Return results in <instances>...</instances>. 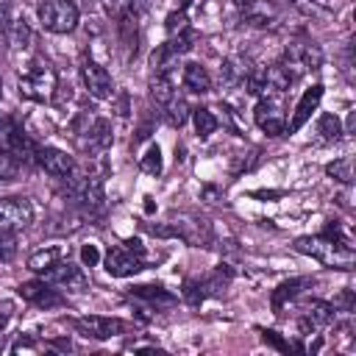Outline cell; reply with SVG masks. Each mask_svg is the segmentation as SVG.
I'll return each mask as SVG.
<instances>
[{
    "label": "cell",
    "instance_id": "1",
    "mask_svg": "<svg viewBox=\"0 0 356 356\" xmlns=\"http://www.w3.org/2000/svg\"><path fill=\"white\" fill-rule=\"evenodd\" d=\"M295 250L314 259L317 264L323 267H331V270H353V248L328 236V234H314V236H298L295 239Z\"/></svg>",
    "mask_w": 356,
    "mask_h": 356
},
{
    "label": "cell",
    "instance_id": "2",
    "mask_svg": "<svg viewBox=\"0 0 356 356\" xmlns=\"http://www.w3.org/2000/svg\"><path fill=\"white\" fill-rule=\"evenodd\" d=\"M17 86H19V95H22L25 100L44 103V100H50V97L56 95V89H58V75H56V70H53V64H50L47 58L36 56V58H31V61L19 70Z\"/></svg>",
    "mask_w": 356,
    "mask_h": 356
},
{
    "label": "cell",
    "instance_id": "3",
    "mask_svg": "<svg viewBox=\"0 0 356 356\" xmlns=\"http://www.w3.org/2000/svg\"><path fill=\"white\" fill-rule=\"evenodd\" d=\"M36 17H39V22L47 33L64 36V33H72L78 28L81 11L72 0H39L36 3Z\"/></svg>",
    "mask_w": 356,
    "mask_h": 356
},
{
    "label": "cell",
    "instance_id": "4",
    "mask_svg": "<svg viewBox=\"0 0 356 356\" xmlns=\"http://www.w3.org/2000/svg\"><path fill=\"white\" fill-rule=\"evenodd\" d=\"M145 267V248L136 239H128L122 245H111L103 256V270L114 278H131Z\"/></svg>",
    "mask_w": 356,
    "mask_h": 356
},
{
    "label": "cell",
    "instance_id": "5",
    "mask_svg": "<svg viewBox=\"0 0 356 356\" xmlns=\"http://www.w3.org/2000/svg\"><path fill=\"white\" fill-rule=\"evenodd\" d=\"M292 72L295 78L303 75V72H312V70H320L323 64V53L320 47L312 42V39H292L284 50V58H281Z\"/></svg>",
    "mask_w": 356,
    "mask_h": 356
},
{
    "label": "cell",
    "instance_id": "6",
    "mask_svg": "<svg viewBox=\"0 0 356 356\" xmlns=\"http://www.w3.org/2000/svg\"><path fill=\"white\" fill-rule=\"evenodd\" d=\"M33 217L36 211L28 197H0V231H22Z\"/></svg>",
    "mask_w": 356,
    "mask_h": 356
},
{
    "label": "cell",
    "instance_id": "7",
    "mask_svg": "<svg viewBox=\"0 0 356 356\" xmlns=\"http://www.w3.org/2000/svg\"><path fill=\"white\" fill-rule=\"evenodd\" d=\"M75 328L78 334L89 337V339H111L128 331V323L120 317H103V314H86V317H75Z\"/></svg>",
    "mask_w": 356,
    "mask_h": 356
},
{
    "label": "cell",
    "instance_id": "8",
    "mask_svg": "<svg viewBox=\"0 0 356 356\" xmlns=\"http://www.w3.org/2000/svg\"><path fill=\"white\" fill-rule=\"evenodd\" d=\"M33 161H36L50 178H61V181H64L67 175H72V170H75V159H72L67 150L53 147V145H36Z\"/></svg>",
    "mask_w": 356,
    "mask_h": 356
},
{
    "label": "cell",
    "instance_id": "9",
    "mask_svg": "<svg viewBox=\"0 0 356 356\" xmlns=\"http://www.w3.org/2000/svg\"><path fill=\"white\" fill-rule=\"evenodd\" d=\"M42 278L50 281L53 286L67 289V292H83V289H86V275H83V270H81L75 261H70L67 256L58 259L53 267H47V270L42 273Z\"/></svg>",
    "mask_w": 356,
    "mask_h": 356
},
{
    "label": "cell",
    "instance_id": "10",
    "mask_svg": "<svg viewBox=\"0 0 356 356\" xmlns=\"http://www.w3.org/2000/svg\"><path fill=\"white\" fill-rule=\"evenodd\" d=\"M81 78H83V86H86V92H89L92 97L106 100V97L114 95L111 72H108L100 61H95V58H83V61H81Z\"/></svg>",
    "mask_w": 356,
    "mask_h": 356
},
{
    "label": "cell",
    "instance_id": "11",
    "mask_svg": "<svg viewBox=\"0 0 356 356\" xmlns=\"http://www.w3.org/2000/svg\"><path fill=\"white\" fill-rule=\"evenodd\" d=\"M17 292H19L22 300H28V303L36 306V309H56V306H64V295H61L58 289H53V284L44 281V278L25 281V284L17 286Z\"/></svg>",
    "mask_w": 356,
    "mask_h": 356
},
{
    "label": "cell",
    "instance_id": "12",
    "mask_svg": "<svg viewBox=\"0 0 356 356\" xmlns=\"http://www.w3.org/2000/svg\"><path fill=\"white\" fill-rule=\"evenodd\" d=\"M253 120L256 125L267 134V136H281L286 134V117H284V108L278 103V97H261L253 108Z\"/></svg>",
    "mask_w": 356,
    "mask_h": 356
},
{
    "label": "cell",
    "instance_id": "13",
    "mask_svg": "<svg viewBox=\"0 0 356 356\" xmlns=\"http://www.w3.org/2000/svg\"><path fill=\"white\" fill-rule=\"evenodd\" d=\"M83 128L78 131L81 134V145L89 147L92 153H103L108 145H111V125L108 120L103 117H83Z\"/></svg>",
    "mask_w": 356,
    "mask_h": 356
},
{
    "label": "cell",
    "instance_id": "14",
    "mask_svg": "<svg viewBox=\"0 0 356 356\" xmlns=\"http://www.w3.org/2000/svg\"><path fill=\"white\" fill-rule=\"evenodd\" d=\"M334 306L328 303V300H317V298H312V300H306L303 306H300V328L303 331H317V328H325V325H331L334 323Z\"/></svg>",
    "mask_w": 356,
    "mask_h": 356
},
{
    "label": "cell",
    "instance_id": "15",
    "mask_svg": "<svg viewBox=\"0 0 356 356\" xmlns=\"http://www.w3.org/2000/svg\"><path fill=\"white\" fill-rule=\"evenodd\" d=\"M320 100H323V83H314V86H309V89L300 95V100H298V106H295V114H292V120L286 122V131H289V134L300 131V128L309 122V117L317 111Z\"/></svg>",
    "mask_w": 356,
    "mask_h": 356
},
{
    "label": "cell",
    "instance_id": "16",
    "mask_svg": "<svg viewBox=\"0 0 356 356\" xmlns=\"http://www.w3.org/2000/svg\"><path fill=\"white\" fill-rule=\"evenodd\" d=\"M181 83H184V89H186V92H192V95H206V92L211 89V75L206 72V67H200V64L189 61V64H184Z\"/></svg>",
    "mask_w": 356,
    "mask_h": 356
},
{
    "label": "cell",
    "instance_id": "17",
    "mask_svg": "<svg viewBox=\"0 0 356 356\" xmlns=\"http://www.w3.org/2000/svg\"><path fill=\"white\" fill-rule=\"evenodd\" d=\"M67 256V250L61 248V245H44V248H39V250H33L31 256H28V270L31 273H44L47 267H53L58 259H64Z\"/></svg>",
    "mask_w": 356,
    "mask_h": 356
},
{
    "label": "cell",
    "instance_id": "18",
    "mask_svg": "<svg viewBox=\"0 0 356 356\" xmlns=\"http://www.w3.org/2000/svg\"><path fill=\"white\" fill-rule=\"evenodd\" d=\"M161 111H164V120L172 125V128H181L186 120H189V114H192V108H189V103H186V97L184 95H172L164 106H161Z\"/></svg>",
    "mask_w": 356,
    "mask_h": 356
},
{
    "label": "cell",
    "instance_id": "19",
    "mask_svg": "<svg viewBox=\"0 0 356 356\" xmlns=\"http://www.w3.org/2000/svg\"><path fill=\"white\" fill-rule=\"evenodd\" d=\"M309 284H312L309 278H292V281L278 284V286L273 289V309H275V312H281V309H284V303H286V300H292V298H298V295H300V289H303V286H309Z\"/></svg>",
    "mask_w": 356,
    "mask_h": 356
},
{
    "label": "cell",
    "instance_id": "20",
    "mask_svg": "<svg viewBox=\"0 0 356 356\" xmlns=\"http://www.w3.org/2000/svg\"><path fill=\"white\" fill-rule=\"evenodd\" d=\"M192 122H195V134L200 136V139H209L214 131H217V125H220V120L214 117V111L211 108H206V106H197V108H192Z\"/></svg>",
    "mask_w": 356,
    "mask_h": 356
},
{
    "label": "cell",
    "instance_id": "21",
    "mask_svg": "<svg viewBox=\"0 0 356 356\" xmlns=\"http://www.w3.org/2000/svg\"><path fill=\"white\" fill-rule=\"evenodd\" d=\"M178 89H175V83H172V75H153L150 78V97H153V103L161 108L172 95H175Z\"/></svg>",
    "mask_w": 356,
    "mask_h": 356
},
{
    "label": "cell",
    "instance_id": "22",
    "mask_svg": "<svg viewBox=\"0 0 356 356\" xmlns=\"http://www.w3.org/2000/svg\"><path fill=\"white\" fill-rule=\"evenodd\" d=\"M3 36L8 39L11 50H25L31 44V28H28V22L22 17L19 19H11V25H8V31Z\"/></svg>",
    "mask_w": 356,
    "mask_h": 356
},
{
    "label": "cell",
    "instance_id": "23",
    "mask_svg": "<svg viewBox=\"0 0 356 356\" xmlns=\"http://www.w3.org/2000/svg\"><path fill=\"white\" fill-rule=\"evenodd\" d=\"M325 172H328L334 181L350 186V184H353V159H350V156H342V159L325 164Z\"/></svg>",
    "mask_w": 356,
    "mask_h": 356
},
{
    "label": "cell",
    "instance_id": "24",
    "mask_svg": "<svg viewBox=\"0 0 356 356\" xmlns=\"http://www.w3.org/2000/svg\"><path fill=\"white\" fill-rule=\"evenodd\" d=\"M317 134H320V142H334L339 139L342 128H339V120L334 114H323L320 122H317Z\"/></svg>",
    "mask_w": 356,
    "mask_h": 356
},
{
    "label": "cell",
    "instance_id": "25",
    "mask_svg": "<svg viewBox=\"0 0 356 356\" xmlns=\"http://www.w3.org/2000/svg\"><path fill=\"white\" fill-rule=\"evenodd\" d=\"M134 292L136 298H145L153 309H159V303H172V295H167L161 286H136Z\"/></svg>",
    "mask_w": 356,
    "mask_h": 356
},
{
    "label": "cell",
    "instance_id": "26",
    "mask_svg": "<svg viewBox=\"0 0 356 356\" xmlns=\"http://www.w3.org/2000/svg\"><path fill=\"white\" fill-rule=\"evenodd\" d=\"M167 36H178L184 31H189V19H186V8H178L172 14H167Z\"/></svg>",
    "mask_w": 356,
    "mask_h": 356
},
{
    "label": "cell",
    "instance_id": "27",
    "mask_svg": "<svg viewBox=\"0 0 356 356\" xmlns=\"http://www.w3.org/2000/svg\"><path fill=\"white\" fill-rule=\"evenodd\" d=\"M139 167H142L147 175H159V172H161V150H159V145H150V147H147V153L142 156Z\"/></svg>",
    "mask_w": 356,
    "mask_h": 356
},
{
    "label": "cell",
    "instance_id": "28",
    "mask_svg": "<svg viewBox=\"0 0 356 356\" xmlns=\"http://www.w3.org/2000/svg\"><path fill=\"white\" fill-rule=\"evenodd\" d=\"M17 248H19V245H17L14 231H0V261H3V264L17 256Z\"/></svg>",
    "mask_w": 356,
    "mask_h": 356
},
{
    "label": "cell",
    "instance_id": "29",
    "mask_svg": "<svg viewBox=\"0 0 356 356\" xmlns=\"http://www.w3.org/2000/svg\"><path fill=\"white\" fill-rule=\"evenodd\" d=\"M19 167H22V164H19L11 153H3V150H0V181H11V178H17Z\"/></svg>",
    "mask_w": 356,
    "mask_h": 356
},
{
    "label": "cell",
    "instance_id": "30",
    "mask_svg": "<svg viewBox=\"0 0 356 356\" xmlns=\"http://www.w3.org/2000/svg\"><path fill=\"white\" fill-rule=\"evenodd\" d=\"M42 348H47V345L33 342L31 337H19V339L11 345V353H36V350H42Z\"/></svg>",
    "mask_w": 356,
    "mask_h": 356
},
{
    "label": "cell",
    "instance_id": "31",
    "mask_svg": "<svg viewBox=\"0 0 356 356\" xmlns=\"http://www.w3.org/2000/svg\"><path fill=\"white\" fill-rule=\"evenodd\" d=\"M81 261H83L86 267H95V264L100 261V253H97V248H95V245H83V250H81Z\"/></svg>",
    "mask_w": 356,
    "mask_h": 356
},
{
    "label": "cell",
    "instance_id": "32",
    "mask_svg": "<svg viewBox=\"0 0 356 356\" xmlns=\"http://www.w3.org/2000/svg\"><path fill=\"white\" fill-rule=\"evenodd\" d=\"M11 25V0H0V33H6Z\"/></svg>",
    "mask_w": 356,
    "mask_h": 356
},
{
    "label": "cell",
    "instance_id": "33",
    "mask_svg": "<svg viewBox=\"0 0 356 356\" xmlns=\"http://www.w3.org/2000/svg\"><path fill=\"white\" fill-rule=\"evenodd\" d=\"M14 317V303H8V300H3L0 303V331L8 325V320Z\"/></svg>",
    "mask_w": 356,
    "mask_h": 356
},
{
    "label": "cell",
    "instance_id": "34",
    "mask_svg": "<svg viewBox=\"0 0 356 356\" xmlns=\"http://www.w3.org/2000/svg\"><path fill=\"white\" fill-rule=\"evenodd\" d=\"M289 3H292L298 11H303V14H312V11H314V3H312V0H289Z\"/></svg>",
    "mask_w": 356,
    "mask_h": 356
},
{
    "label": "cell",
    "instance_id": "35",
    "mask_svg": "<svg viewBox=\"0 0 356 356\" xmlns=\"http://www.w3.org/2000/svg\"><path fill=\"white\" fill-rule=\"evenodd\" d=\"M264 339H267V342H273L278 350H289V345H284V342L275 337V331H264Z\"/></svg>",
    "mask_w": 356,
    "mask_h": 356
},
{
    "label": "cell",
    "instance_id": "36",
    "mask_svg": "<svg viewBox=\"0 0 356 356\" xmlns=\"http://www.w3.org/2000/svg\"><path fill=\"white\" fill-rule=\"evenodd\" d=\"M192 3H195V0H175L178 8H186V6H192Z\"/></svg>",
    "mask_w": 356,
    "mask_h": 356
},
{
    "label": "cell",
    "instance_id": "37",
    "mask_svg": "<svg viewBox=\"0 0 356 356\" xmlns=\"http://www.w3.org/2000/svg\"><path fill=\"white\" fill-rule=\"evenodd\" d=\"M253 0H234V6H239V8H245V6H250Z\"/></svg>",
    "mask_w": 356,
    "mask_h": 356
},
{
    "label": "cell",
    "instance_id": "38",
    "mask_svg": "<svg viewBox=\"0 0 356 356\" xmlns=\"http://www.w3.org/2000/svg\"><path fill=\"white\" fill-rule=\"evenodd\" d=\"M0 97H3V81H0Z\"/></svg>",
    "mask_w": 356,
    "mask_h": 356
}]
</instances>
